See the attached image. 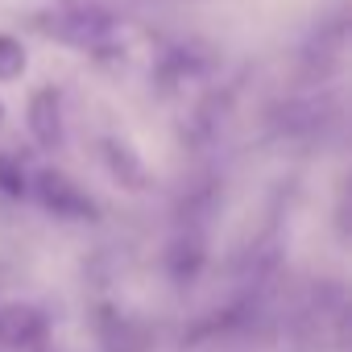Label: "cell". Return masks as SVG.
<instances>
[{"mask_svg":"<svg viewBox=\"0 0 352 352\" xmlns=\"http://www.w3.org/2000/svg\"><path fill=\"white\" fill-rule=\"evenodd\" d=\"M34 191H38L42 208L54 212V216H63V220H100L96 199L71 179V174H63V170H42L38 179H34Z\"/></svg>","mask_w":352,"mask_h":352,"instance_id":"1","label":"cell"},{"mask_svg":"<svg viewBox=\"0 0 352 352\" xmlns=\"http://www.w3.org/2000/svg\"><path fill=\"white\" fill-rule=\"evenodd\" d=\"M50 331V319L34 302H5L0 307V344L5 348H34Z\"/></svg>","mask_w":352,"mask_h":352,"instance_id":"2","label":"cell"},{"mask_svg":"<svg viewBox=\"0 0 352 352\" xmlns=\"http://www.w3.org/2000/svg\"><path fill=\"white\" fill-rule=\"evenodd\" d=\"M25 124L42 149H58L63 145V96L54 87H38L25 104Z\"/></svg>","mask_w":352,"mask_h":352,"instance_id":"3","label":"cell"},{"mask_svg":"<svg viewBox=\"0 0 352 352\" xmlns=\"http://www.w3.org/2000/svg\"><path fill=\"white\" fill-rule=\"evenodd\" d=\"M108 30H112L108 13L104 9H91V5H79L71 13H58V21L46 25V34H54L63 42H75V46H96V42L108 38Z\"/></svg>","mask_w":352,"mask_h":352,"instance_id":"4","label":"cell"},{"mask_svg":"<svg viewBox=\"0 0 352 352\" xmlns=\"http://www.w3.org/2000/svg\"><path fill=\"white\" fill-rule=\"evenodd\" d=\"M104 162H108V170L116 174L129 191H141L145 187V166H141V157L124 141H104Z\"/></svg>","mask_w":352,"mask_h":352,"instance_id":"5","label":"cell"},{"mask_svg":"<svg viewBox=\"0 0 352 352\" xmlns=\"http://www.w3.org/2000/svg\"><path fill=\"white\" fill-rule=\"evenodd\" d=\"M25 67H30V50L21 46V38L0 34V83L21 79V75H25Z\"/></svg>","mask_w":352,"mask_h":352,"instance_id":"6","label":"cell"},{"mask_svg":"<svg viewBox=\"0 0 352 352\" xmlns=\"http://www.w3.org/2000/svg\"><path fill=\"white\" fill-rule=\"evenodd\" d=\"M0 191H5V195H13V199H21V195L30 191L21 162H17V157H5V153H0Z\"/></svg>","mask_w":352,"mask_h":352,"instance_id":"7","label":"cell"},{"mask_svg":"<svg viewBox=\"0 0 352 352\" xmlns=\"http://www.w3.org/2000/svg\"><path fill=\"white\" fill-rule=\"evenodd\" d=\"M0 124H5V100H0Z\"/></svg>","mask_w":352,"mask_h":352,"instance_id":"8","label":"cell"}]
</instances>
